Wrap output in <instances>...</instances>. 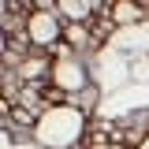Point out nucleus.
I'll use <instances>...</instances> for the list:
<instances>
[{"mask_svg":"<svg viewBox=\"0 0 149 149\" xmlns=\"http://www.w3.org/2000/svg\"><path fill=\"white\" fill-rule=\"evenodd\" d=\"M63 45H67L74 56H78V52H90V49H97V37H93L90 22H86V26H78V22H67V26H63Z\"/></svg>","mask_w":149,"mask_h":149,"instance_id":"obj_5","label":"nucleus"},{"mask_svg":"<svg viewBox=\"0 0 149 149\" xmlns=\"http://www.w3.org/2000/svg\"><path fill=\"white\" fill-rule=\"evenodd\" d=\"M93 101H97V90H93V86H86V90L78 93V97H74V101H71V104H74V108H82V112H86V116H90V108H93Z\"/></svg>","mask_w":149,"mask_h":149,"instance_id":"obj_7","label":"nucleus"},{"mask_svg":"<svg viewBox=\"0 0 149 149\" xmlns=\"http://www.w3.org/2000/svg\"><path fill=\"white\" fill-rule=\"evenodd\" d=\"M49 82H52L60 93H67V97L74 101L78 93L90 86V78H86V63H82L74 52H71V56H60V60H52V78H49Z\"/></svg>","mask_w":149,"mask_h":149,"instance_id":"obj_3","label":"nucleus"},{"mask_svg":"<svg viewBox=\"0 0 149 149\" xmlns=\"http://www.w3.org/2000/svg\"><path fill=\"white\" fill-rule=\"evenodd\" d=\"M86 112L74 108V104H56V108L41 112L34 127V138L49 149H74L82 138H86Z\"/></svg>","mask_w":149,"mask_h":149,"instance_id":"obj_1","label":"nucleus"},{"mask_svg":"<svg viewBox=\"0 0 149 149\" xmlns=\"http://www.w3.org/2000/svg\"><path fill=\"white\" fill-rule=\"evenodd\" d=\"M142 4H130V0H116V4H108V15L112 22H134V19H142Z\"/></svg>","mask_w":149,"mask_h":149,"instance_id":"obj_6","label":"nucleus"},{"mask_svg":"<svg viewBox=\"0 0 149 149\" xmlns=\"http://www.w3.org/2000/svg\"><path fill=\"white\" fill-rule=\"evenodd\" d=\"M26 37H30V45L37 52H49L63 41V22H60L56 4H49V0L34 4V11L26 15Z\"/></svg>","mask_w":149,"mask_h":149,"instance_id":"obj_2","label":"nucleus"},{"mask_svg":"<svg viewBox=\"0 0 149 149\" xmlns=\"http://www.w3.org/2000/svg\"><path fill=\"white\" fill-rule=\"evenodd\" d=\"M56 11H60V19H67V22L86 26V22H93V19L101 15V4L97 0H60Z\"/></svg>","mask_w":149,"mask_h":149,"instance_id":"obj_4","label":"nucleus"}]
</instances>
